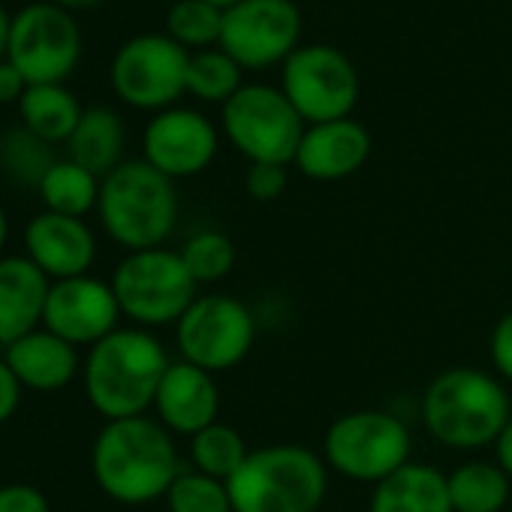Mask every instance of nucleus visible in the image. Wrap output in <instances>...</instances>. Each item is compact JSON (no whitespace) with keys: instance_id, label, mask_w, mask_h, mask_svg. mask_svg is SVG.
Returning a JSON list of instances; mask_svg holds the SVG:
<instances>
[{"instance_id":"1","label":"nucleus","mask_w":512,"mask_h":512,"mask_svg":"<svg viewBox=\"0 0 512 512\" xmlns=\"http://www.w3.org/2000/svg\"><path fill=\"white\" fill-rule=\"evenodd\" d=\"M91 464L97 485L121 503L166 497L181 473L169 431L148 416L106 422L97 434Z\"/></svg>"},{"instance_id":"2","label":"nucleus","mask_w":512,"mask_h":512,"mask_svg":"<svg viewBox=\"0 0 512 512\" xmlns=\"http://www.w3.org/2000/svg\"><path fill=\"white\" fill-rule=\"evenodd\" d=\"M163 344L145 329H115L91 347L85 365V392L109 422L142 416L169 368Z\"/></svg>"},{"instance_id":"3","label":"nucleus","mask_w":512,"mask_h":512,"mask_svg":"<svg viewBox=\"0 0 512 512\" xmlns=\"http://www.w3.org/2000/svg\"><path fill=\"white\" fill-rule=\"evenodd\" d=\"M422 419L434 440L449 449H482L500 437L509 416L506 389L476 368L437 374L422 398Z\"/></svg>"},{"instance_id":"4","label":"nucleus","mask_w":512,"mask_h":512,"mask_svg":"<svg viewBox=\"0 0 512 512\" xmlns=\"http://www.w3.org/2000/svg\"><path fill=\"white\" fill-rule=\"evenodd\" d=\"M232 512H317L326 500V461L305 446L278 443L247 455L226 482Z\"/></svg>"},{"instance_id":"5","label":"nucleus","mask_w":512,"mask_h":512,"mask_svg":"<svg viewBox=\"0 0 512 512\" xmlns=\"http://www.w3.org/2000/svg\"><path fill=\"white\" fill-rule=\"evenodd\" d=\"M106 232L127 247H163L178 220V193L172 178L157 172L148 160H124L100 184L97 202Z\"/></svg>"},{"instance_id":"6","label":"nucleus","mask_w":512,"mask_h":512,"mask_svg":"<svg viewBox=\"0 0 512 512\" xmlns=\"http://www.w3.org/2000/svg\"><path fill=\"white\" fill-rule=\"evenodd\" d=\"M196 281L187 272L181 253L166 247L136 250L115 269L112 290L121 314L139 326L178 323L199 299Z\"/></svg>"},{"instance_id":"7","label":"nucleus","mask_w":512,"mask_h":512,"mask_svg":"<svg viewBox=\"0 0 512 512\" xmlns=\"http://www.w3.org/2000/svg\"><path fill=\"white\" fill-rule=\"evenodd\" d=\"M305 127L281 88L244 85L223 103V133L250 163H296Z\"/></svg>"},{"instance_id":"8","label":"nucleus","mask_w":512,"mask_h":512,"mask_svg":"<svg viewBox=\"0 0 512 512\" xmlns=\"http://www.w3.org/2000/svg\"><path fill=\"white\" fill-rule=\"evenodd\" d=\"M323 455L338 473L377 485L410 464V431L392 413L353 410L329 425Z\"/></svg>"},{"instance_id":"9","label":"nucleus","mask_w":512,"mask_h":512,"mask_svg":"<svg viewBox=\"0 0 512 512\" xmlns=\"http://www.w3.org/2000/svg\"><path fill=\"white\" fill-rule=\"evenodd\" d=\"M82 58V31L70 10L37 0L22 7L10 25L7 61L28 85H64Z\"/></svg>"},{"instance_id":"10","label":"nucleus","mask_w":512,"mask_h":512,"mask_svg":"<svg viewBox=\"0 0 512 512\" xmlns=\"http://www.w3.org/2000/svg\"><path fill=\"white\" fill-rule=\"evenodd\" d=\"M281 91L305 124L350 118L359 100V73L353 61L326 43L299 46L281 64Z\"/></svg>"},{"instance_id":"11","label":"nucleus","mask_w":512,"mask_h":512,"mask_svg":"<svg viewBox=\"0 0 512 512\" xmlns=\"http://www.w3.org/2000/svg\"><path fill=\"white\" fill-rule=\"evenodd\" d=\"M190 52L169 34H136L112 58V88L136 109H172L187 94Z\"/></svg>"},{"instance_id":"12","label":"nucleus","mask_w":512,"mask_h":512,"mask_svg":"<svg viewBox=\"0 0 512 512\" xmlns=\"http://www.w3.org/2000/svg\"><path fill=\"white\" fill-rule=\"evenodd\" d=\"M178 350L184 362L202 371L235 368L256 341V323L244 302L220 293L199 296L175 323Z\"/></svg>"},{"instance_id":"13","label":"nucleus","mask_w":512,"mask_h":512,"mask_svg":"<svg viewBox=\"0 0 512 512\" xmlns=\"http://www.w3.org/2000/svg\"><path fill=\"white\" fill-rule=\"evenodd\" d=\"M302 40V10L293 0H241L223 13L220 49L241 70L284 64Z\"/></svg>"},{"instance_id":"14","label":"nucleus","mask_w":512,"mask_h":512,"mask_svg":"<svg viewBox=\"0 0 512 512\" xmlns=\"http://www.w3.org/2000/svg\"><path fill=\"white\" fill-rule=\"evenodd\" d=\"M121 305L112 284H103L91 275L55 281L46 299L43 323L49 332L64 338L73 347L100 344L118 329Z\"/></svg>"},{"instance_id":"15","label":"nucleus","mask_w":512,"mask_h":512,"mask_svg":"<svg viewBox=\"0 0 512 512\" xmlns=\"http://www.w3.org/2000/svg\"><path fill=\"white\" fill-rule=\"evenodd\" d=\"M145 160L166 178H190L217 154V130L196 109H163L157 112L142 136Z\"/></svg>"},{"instance_id":"16","label":"nucleus","mask_w":512,"mask_h":512,"mask_svg":"<svg viewBox=\"0 0 512 512\" xmlns=\"http://www.w3.org/2000/svg\"><path fill=\"white\" fill-rule=\"evenodd\" d=\"M25 247L28 260L37 263L46 272V278L55 281L88 275L97 256V241L88 223L82 217H64L52 211H43L28 223Z\"/></svg>"},{"instance_id":"17","label":"nucleus","mask_w":512,"mask_h":512,"mask_svg":"<svg viewBox=\"0 0 512 512\" xmlns=\"http://www.w3.org/2000/svg\"><path fill=\"white\" fill-rule=\"evenodd\" d=\"M371 154L368 130L353 118L308 124L296 151V166L314 181H341L365 166Z\"/></svg>"},{"instance_id":"18","label":"nucleus","mask_w":512,"mask_h":512,"mask_svg":"<svg viewBox=\"0 0 512 512\" xmlns=\"http://www.w3.org/2000/svg\"><path fill=\"white\" fill-rule=\"evenodd\" d=\"M154 407L160 413L163 428L175 434H199L202 428L217 422L220 392L214 386L211 371H202L190 362H172L160 380Z\"/></svg>"},{"instance_id":"19","label":"nucleus","mask_w":512,"mask_h":512,"mask_svg":"<svg viewBox=\"0 0 512 512\" xmlns=\"http://www.w3.org/2000/svg\"><path fill=\"white\" fill-rule=\"evenodd\" d=\"M49 290L52 284L46 272L28 256L0 260V347H10L37 332L46 314Z\"/></svg>"},{"instance_id":"20","label":"nucleus","mask_w":512,"mask_h":512,"mask_svg":"<svg viewBox=\"0 0 512 512\" xmlns=\"http://www.w3.org/2000/svg\"><path fill=\"white\" fill-rule=\"evenodd\" d=\"M4 362L13 368L22 386L37 389V392H58L79 371L76 347L49 329H37L19 338L16 344H10Z\"/></svg>"},{"instance_id":"21","label":"nucleus","mask_w":512,"mask_h":512,"mask_svg":"<svg viewBox=\"0 0 512 512\" xmlns=\"http://www.w3.org/2000/svg\"><path fill=\"white\" fill-rule=\"evenodd\" d=\"M371 512H455L449 479L428 464H404L374 485Z\"/></svg>"},{"instance_id":"22","label":"nucleus","mask_w":512,"mask_h":512,"mask_svg":"<svg viewBox=\"0 0 512 512\" xmlns=\"http://www.w3.org/2000/svg\"><path fill=\"white\" fill-rule=\"evenodd\" d=\"M70 160L94 172L97 178H106L115 172L124 160V121L109 106H91L82 112L70 142Z\"/></svg>"},{"instance_id":"23","label":"nucleus","mask_w":512,"mask_h":512,"mask_svg":"<svg viewBox=\"0 0 512 512\" xmlns=\"http://www.w3.org/2000/svg\"><path fill=\"white\" fill-rule=\"evenodd\" d=\"M19 112L34 136L55 145L70 142L85 109L64 85H28V91L19 100Z\"/></svg>"},{"instance_id":"24","label":"nucleus","mask_w":512,"mask_h":512,"mask_svg":"<svg viewBox=\"0 0 512 512\" xmlns=\"http://www.w3.org/2000/svg\"><path fill=\"white\" fill-rule=\"evenodd\" d=\"M446 479L455 512H500L509 500V476L500 464L467 461Z\"/></svg>"},{"instance_id":"25","label":"nucleus","mask_w":512,"mask_h":512,"mask_svg":"<svg viewBox=\"0 0 512 512\" xmlns=\"http://www.w3.org/2000/svg\"><path fill=\"white\" fill-rule=\"evenodd\" d=\"M100 178L73 160H58L40 181V199L46 211L64 217H85L100 202Z\"/></svg>"},{"instance_id":"26","label":"nucleus","mask_w":512,"mask_h":512,"mask_svg":"<svg viewBox=\"0 0 512 512\" xmlns=\"http://www.w3.org/2000/svg\"><path fill=\"white\" fill-rule=\"evenodd\" d=\"M247 455H250V449H247L244 437L232 425H223V422H214L190 437V458H193L196 470L205 476H214L220 482H229L241 470Z\"/></svg>"},{"instance_id":"27","label":"nucleus","mask_w":512,"mask_h":512,"mask_svg":"<svg viewBox=\"0 0 512 512\" xmlns=\"http://www.w3.org/2000/svg\"><path fill=\"white\" fill-rule=\"evenodd\" d=\"M241 67L220 49L190 52L187 64V94H193L202 103H229L244 85H241Z\"/></svg>"},{"instance_id":"28","label":"nucleus","mask_w":512,"mask_h":512,"mask_svg":"<svg viewBox=\"0 0 512 512\" xmlns=\"http://www.w3.org/2000/svg\"><path fill=\"white\" fill-rule=\"evenodd\" d=\"M220 31L223 10L208 4V0H175L166 13V34L187 52H205L220 46Z\"/></svg>"},{"instance_id":"29","label":"nucleus","mask_w":512,"mask_h":512,"mask_svg":"<svg viewBox=\"0 0 512 512\" xmlns=\"http://www.w3.org/2000/svg\"><path fill=\"white\" fill-rule=\"evenodd\" d=\"M55 163L58 160L52 157L49 142L34 136L28 127L10 130V133H4V139H0V169L19 184L40 187V181L46 178V172Z\"/></svg>"},{"instance_id":"30","label":"nucleus","mask_w":512,"mask_h":512,"mask_svg":"<svg viewBox=\"0 0 512 512\" xmlns=\"http://www.w3.org/2000/svg\"><path fill=\"white\" fill-rule=\"evenodd\" d=\"M178 253L196 284L223 281L235 266V247H232L229 235H223L217 229L196 232L193 238H187V244Z\"/></svg>"},{"instance_id":"31","label":"nucleus","mask_w":512,"mask_h":512,"mask_svg":"<svg viewBox=\"0 0 512 512\" xmlns=\"http://www.w3.org/2000/svg\"><path fill=\"white\" fill-rule=\"evenodd\" d=\"M169 512H232L226 482L205 476L199 470L178 473L172 488L166 491Z\"/></svg>"},{"instance_id":"32","label":"nucleus","mask_w":512,"mask_h":512,"mask_svg":"<svg viewBox=\"0 0 512 512\" xmlns=\"http://www.w3.org/2000/svg\"><path fill=\"white\" fill-rule=\"evenodd\" d=\"M287 166L284 163H250L244 175V190L256 202H275L287 190Z\"/></svg>"},{"instance_id":"33","label":"nucleus","mask_w":512,"mask_h":512,"mask_svg":"<svg viewBox=\"0 0 512 512\" xmlns=\"http://www.w3.org/2000/svg\"><path fill=\"white\" fill-rule=\"evenodd\" d=\"M0 512H52L40 488L25 482L0 485Z\"/></svg>"},{"instance_id":"34","label":"nucleus","mask_w":512,"mask_h":512,"mask_svg":"<svg viewBox=\"0 0 512 512\" xmlns=\"http://www.w3.org/2000/svg\"><path fill=\"white\" fill-rule=\"evenodd\" d=\"M491 362L500 377L512 380V311H506L491 332Z\"/></svg>"},{"instance_id":"35","label":"nucleus","mask_w":512,"mask_h":512,"mask_svg":"<svg viewBox=\"0 0 512 512\" xmlns=\"http://www.w3.org/2000/svg\"><path fill=\"white\" fill-rule=\"evenodd\" d=\"M19 401H22V383L13 374V368L0 359V425L19 410Z\"/></svg>"},{"instance_id":"36","label":"nucleus","mask_w":512,"mask_h":512,"mask_svg":"<svg viewBox=\"0 0 512 512\" xmlns=\"http://www.w3.org/2000/svg\"><path fill=\"white\" fill-rule=\"evenodd\" d=\"M25 91L28 79L10 61H0V103H19Z\"/></svg>"},{"instance_id":"37","label":"nucleus","mask_w":512,"mask_h":512,"mask_svg":"<svg viewBox=\"0 0 512 512\" xmlns=\"http://www.w3.org/2000/svg\"><path fill=\"white\" fill-rule=\"evenodd\" d=\"M494 452H497V464H500L503 473L512 479V419L506 422V428H503L500 437L494 440Z\"/></svg>"},{"instance_id":"38","label":"nucleus","mask_w":512,"mask_h":512,"mask_svg":"<svg viewBox=\"0 0 512 512\" xmlns=\"http://www.w3.org/2000/svg\"><path fill=\"white\" fill-rule=\"evenodd\" d=\"M10 25H13V16L0 7V61H7V46H10Z\"/></svg>"},{"instance_id":"39","label":"nucleus","mask_w":512,"mask_h":512,"mask_svg":"<svg viewBox=\"0 0 512 512\" xmlns=\"http://www.w3.org/2000/svg\"><path fill=\"white\" fill-rule=\"evenodd\" d=\"M52 4H58L64 10H88V7H97L100 0H52Z\"/></svg>"},{"instance_id":"40","label":"nucleus","mask_w":512,"mask_h":512,"mask_svg":"<svg viewBox=\"0 0 512 512\" xmlns=\"http://www.w3.org/2000/svg\"><path fill=\"white\" fill-rule=\"evenodd\" d=\"M7 235H10V226H7V214H4V208H0V250H4V244H7Z\"/></svg>"},{"instance_id":"41","label":"nucleus","mask_w":512,"mask_h":512,"mask_svg":"<svg viewBox=\"0 0 512 512\" xmlns=\"http://www.w3.org/2000/svg\"><path fill=\"white\" fill-rule=\"evenodd\" d=\"M208 4H214L217 10H223V13H226V10H232L235 4H241V0H208Z\"/></svg>"},{"instance_id":"42","label":"nucleus","mask_w":512,"mask_h":512,"mask_svg":"<svg viewBox=\"0 0 512 512\" xmlns=\"http://www.w3.org/2000/svg\"><path fill=\"white\" fill-rule=\"evenodd\" d=\"M169 4H175V0H169Z\"/></svg>"}]
</instances>
